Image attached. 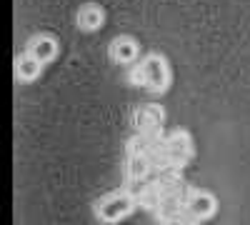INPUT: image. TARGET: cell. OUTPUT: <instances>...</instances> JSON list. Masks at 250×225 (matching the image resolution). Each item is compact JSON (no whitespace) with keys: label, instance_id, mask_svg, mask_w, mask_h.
Here are the masks:
<instances>
[{"label":"cell","instance_id":"1","mask_svg":"<svg viewBox=\"0 0 250 225\" xmlns=\"http://www.w3.org/2000/svg\"><path fill=\"white\" fill-rule=\"evenodd\" d=\"M130 210H133V203L125 195H113V198H108L105 203L98 205V215H100V220H105V223H115L123 215H128Z\"/></svg>","mask_w":250,"mask_h":225},{"label":"cell","instance_id":"2","mask_svg":"<svg viewBox=\"0 0 250 225\" xmlns=\"http://www.w3.org/2000/svg\"><path fill=\"white\" fill-rule=\"evenodd\" d=\"M213 210H215V200L210 198V195H203V193H198L193 200H190V213L200 220V218H208V215H213Z\"/></svg>","mask_w":250,"mask_h":225},{"label":"cell","instance_id":"3","mask_svg":"<svg viewBox=\"0 0 250 225\" xmlns=\"http://www.w3.org/2000/svg\"><path fill=\"white\" fill-rule=\"evenodd\" d=\"M100 23V13L95 5H85L80 13V25H85V28H95Z\"/></svg>","mask_w":250,"mask_h":225},{"label":"cell","instance_id":"4","mask_svg":"<svg viewBox=\"0 0 250 225\" xmlns=\"http://www.w3.org/2000/svg\"><path fill=\"white\" fill-rule=\"evenodd\" d=\"M133 53H135V48H133V43H128V40H120V43H115V55H118L120 60L133 58Z\"/></svg>","mask_w":250,"mask_h":225},{"label":"cell","instance_id":"5","mask_svg":"<svg viewBox=\"0 0 250 225\" xmlns=\"http://www.w3.org/2000/svg\"><path fill=\"white\" fill-rule=\"evenodd\" d=\"M33 53H35L38 58H50V55L55 53V48H53V40H40V43L33 48Z\"/></svg>","mask_w":250,"mask_h":225}]
</instances>
